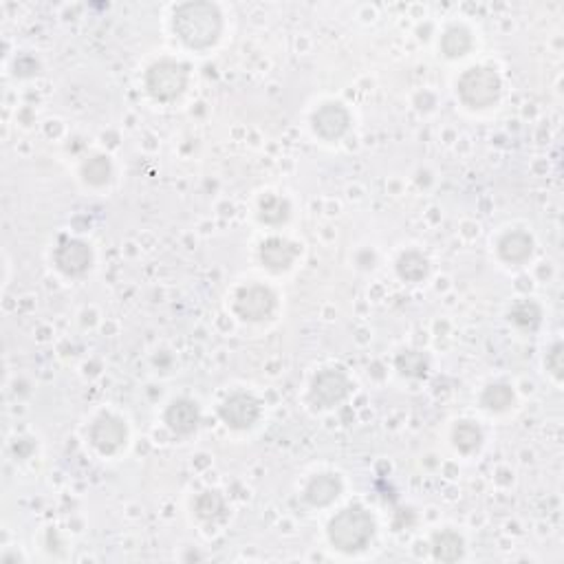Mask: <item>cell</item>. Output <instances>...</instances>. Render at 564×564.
I'll return each instance as SVG.
<instances>
[{
	"label": "cell",
	"mask_w": 564,
	"mask_h": 564,
	"mask_svg": "<svg viewBox=\"0 0 564 564\" xmlns=\"http://www.w3.org/2000/svg\"><path fill=\"white\" fill-rule=\"evenodd\" d=\"M223 21L216 4L205 0L186 3L175 12V31L190 49H208L219 40Z\"/></svg>",
	"instance_id": "cell-1"
},
{
	"label": "cell",
	"mask_w": 564,
	"mask_h": 564,
	"mask_svg": "<svg viewBox=\"0 0 564 564\" xmlns=\"http://www.w3.org/2000/svg\"><path fill=\"white\" fill-rule=\"evenodd\" d=\"M375 535V518L360 505H351L328 523V540L342 553L364 552Z\"/></svg>",
	"instance_id": "cell-2"
},
{
	"label": "cell",
	"mask_w": 564,
	"mask_h": 564,
	"mask_svg": "<svg viewBox=\"0 0 564 564\" xmlns=\"http://www.w3.org/2000/svg\"><path fill=\"white\" fill-rule=\"evenodd\" d=\"M459 97L469 108H487L501 97V78L494 69L474 67L459 79Z\"/></svg>",
	"instance_id": "cell-3"
},
{
	"label": "cell",
	"mask_w": 564,
	"mask_h": 564,
	"mask_svg": "<svg viewBox=\"0 0 564 564\" xmlns=\"http://www.w3.org/2000/svg\"><path fill=\"white\" fill-rule=\"evenodd\" d=\"M187 87V67L175 60H162L154 62L145 73V88L150 95L159 102H172L186 91Z\"/></svg>",
	"instance_id": "cell-4"
},
{
	"label": "cell",
	"mask_w": 564,
	"mask_h": 564,
	"mask_svg": "<svg viewBox=\"0 0 564 564\" xmlns=\"http://www.w3.org/2000/svg\"><path fill=\"white\" fill-rule=\"evenodd\" d=\"M351 390V382L342 369H324L313 377L309 402L316 408H333L344 402Z\"/></svg>",
	"instance_id": "cell-5"
},
{
	"label": "cell",
	"mask_w": 564,
	"mask_h": 564,
	"mask_svg": "<svg viewBox=\"0 0 564 564\" xmlns=\"http://www.w3.org/2000/svg\"><path fill=\"white\" fill-rule=\"evenodd\" d=\"M276 309V295L274 291L267 289L262 285H249L243 286L234 298V311L238 318L247 319V322H262L270 319Z\"/></svg>",
	"instance_id": "cell-6"
},
{
	"label": "cell",
	"mask_w": 564,
	"mask_h": 564,
	"mask_svg": "<svg viewBox=\"0 0 564 564\" xmlns=\"http://www.w3.org/2000/svg\"><path fill=\"white\" fill-rule=\"evenodd\" d=\"M219 415L232 430H247L261 417V403L247 393H234L220 403Z\"/></svg>",
	"instance_id": "cell-7"
},
{
	"label": "cell",
	"mask_w": 564,
	"mask_h": 564,
	"mask_svg": "<svg viewBox=\"0 0 564 564\" xmlns=\"http://www.w3.org/2000/svg\"><path fill=\"white\" fill-rule=\"evenodd\" d=\"M313 130L327 141H337L346 135L351 126V115L344 106L337 102H327L313 112L311 117Z\"/></svg>",
	"instance_id": "cell-8"
},
{
	"label": "cell",
	"mask_w": 564,
	"mask_h": 564,
	"mask_svg": "<svg viewBox=\"0 0 564 564\" xmlns=\"http://www.w3.org/2000/svg\"><path fill=\"white\" fill-rule=\"evenodd\" d=\"M55 265L64 276L78 278L84 276L93 265V252L82 241H64L55 249Z\"/></svg>",
	"instance_id": "cell-9"
},
{
	"label": "cell",
	"mask_w": 564,
	"mask_h": 564,
	"mask_svg": "<svg viewBox=\"0 0 564 564\" xmlns=\"http://www.w3.org/2000/svg\"><path fill=\"white\" fill-rule=\"evenodd\" d=\"M126 423L120 417L102 415L91 427V444L102 454H115L126 444Z\"/></svg>",
	"instance_id": "cell-10"
},
{
	"label": "cell",
	"mask_w": 564,
	"mask_h": 564,
	"mask_svg": "<svg viewBox=\"0 0 564 564\" xmlns=\"http://www.w3.org/2000/svg\"><path fill=\"white\" fill-rule=\"evenodd\" d=\"M201 412L192 399H177L168 406L166 423L172 432L178 436H187L199 427Z\"/></svg>",
	"instance_id": "cell-11"
},
{
	"label": "cell",
	"mask_w": 564,
	"mask_h": 564,
	"mask_svg": "<svg viewBox=\"0 0 564 564\" xmlns=\"http://www.w3.org/2000/svg\"><path fill=\"white\" fill-rule=\"evenodd\" d=\"M534 253V238L527 232H507L505 236L498 241V256L507 262V265H525Z\"/></svg>",
	"instance_id": "cell-12"
},
{
	"label": "cell",
	"mask_w": 564,
	"mask_h": 564,
	"mask_svg": "<svg viewBox=\"0 0 564 564\" xmlns=\"http://www.w3.org/2000/svg\"><path fill=\"white\" fill-rule=\"evenodd\" d=\"M342 494V481L336 474H318L304 490V501L311 507H327L336 502Z\"/></svg>",
	"instance_id": "cell-13"
},
{
	"label": "cell",
	"mask_w": 564,
	"mask_h": 564,
	"mask_svg": "<svg viewBox=\"0 0 564 564\" xmlns=\"http://www.w3.org/2000/svg\"><path fill=\"white\" fill-rule=\"evenodd\" d=\"M261 261L270 271H286L295 261V249L282 238H270L261 245Z\"/></svg>",
	"instance_id": "cell-14"
},
{
	"label": "cell",
	"mask_w": 564,
	"mask_h": 564,
	"mask_svg": "<svg viewBox=\"0 0 564 564\" xmlns=\"http://www.w3.org/2000/svg\"><path fill=\"white\" fill-rule=\"evenodd\" d=\"M463 538L457 531H441L432 538V553H435L436 560L457 562L459 558H463Z\"/></svg>",
	"instance_id": "cell-15"
},
{
	"label": "cell",
	"mask_w": 564,
	"mask_h": 564,
	"mask_svg": "<svg viewBox=\"0 0 564 564\" xmlns=\"http://www.w3.org/2000/svg\"><path fill=\"white\" fill-rule=\"evenodd\" d=\"M427 271H430V265L419 252H406L397 261V274L406 282H421L427 276Z\"/></svg>",
	"instance_id": "cell-16"
},
{
	"label": "cell",
	"mask_w": 564,
	"mask_h": 564,
	"mask_svg": "<svg viewBox=\"0 0 564 564\" xmlns=\"http://www.w3.org/2000/svg\"><path fill=\"white\" fill-rule=\"evenodd\" d=\"M454 445L463 454H472L481 448L483 444V430L474 421H460L452 432Z\"/></svg>",
	"instance_id": "cell-17"
},
{
	"label": "cell",
	"mask_w": 564,
	"mask_h": 564,
	"mask_svg": "<svg viewBox=\"0 0 564 564\" xmlns=\"http://www.w3.org/2000/svg\"><path fill=\"white\" fill-rule=\"evenodd\" d=\"M510 319L516 327L523 328V331H535V328L540 327V319H543V311H540L538 304L531 303V300H520V303H516L514 307H511Z\"/></svg>",
	"instance_id": "cell-18"
},
{
	"label": "cell",
	"mask_w": 564,
	"mask_h": 564,
	"mask_svg": "<svg viewBox=\"0 0 564 564\" xmlns=\"http://www.w3.org/2000/svg\"><path fill=\"white\" fill-rule=\"evenodd\" d=\"M472 49V36L463 27H452L441 37V51H444L448 58H460L468 51Z\"/></svg>",
	"instance_id": "cell-19"
},
{
	"label": "cell",
	"mask_w": 564,
	"mask_h": 564,
	"mask_svg": "<svg viewBox=\"0 0 564 564\" xmlns=\"http://www.w3.org/2000/svg\"><path fill=\"white\" fill-rule=\"evenodd\" d=\"M397 370L402 375H406V377H415V379H421L427 375V369H430V361H427V357L423 355L421 351H403L397 355Z\"/></svg>",
	"instance_id": "cell-20"
},
{
	"label": "cell",
	"mask_w": 564,
	"mask_h": 564,
	"mask_svg": "<svg viewBox=\"0 0 564 564\" xmlns=\"http://www.w3.org/2000/svg\"><path fill=\"white\" fill-rule=\"evenodd\" d=\"M483 408L492 412H502L514 403V390H511L507 384H492L483 390V397H481Z\"/></svg>",
	"instance_id": "cell-21"
},
{
	"label": "cell",
	"mask_w": 564,
	"mask_h": 564,
	"mask_svg": "<svg viewBox=\"0 0 564 564\" xmlns=\"http://www.w3.org/2000/svg\"><path fill=\"white\" fill-rule=\"evenodd\" d=\"M195 511L203 520H220L225 516V501L219 492H203L195 502Z\"/></svg>",
	"instance_id": "cell-22"
},
{
	"label": "cell",
	"mask_w": 564,
	"mask_h": 564,
	"mask_svg": "<svg viewBox=\"0 0 564 564\" xmlns=\"http://www.w3.org/2000/svg\"><path fill=\"white\" fill-rule=\"evenodd\" d=\"M82 177L84 181L91 183V186L100 187L106 186L112 177V166L106 157L97 154V157H91L87 163L82 166Z\"/></svg>",
	"instance_id": "cell-23"
},
{
	"label": "cell",
	"mask_w": 564,
	"mask_h": 564,
	"mask_svg": "<svg viewBox=\"0 0 564 564\" xmlns=\"http://www.w3.org/2000/svg\"><path fill=\"white\" fill-rule=\"evenodd\" d=\"M289 203L280 196H265L261 201V219L270 225H280L289 219Z\"/></svg>",
	"instance_id": "cell-24"
},
{
	"label": "cell",
	"mask_w": 564,
	"mask_h": 564,
	"mask_svg": "<svg viewBox=\"0 0 564 564\" xmlns=\"http://www.w3.org/2000/svg\"><path fill=\"white\" fill-rule=\"evenodd\" d=\"M562 344H553V349L547 352V369L556 375L558 379L564 375V361H562Z\"/></svg>",
	"instance_id": "cell-25"
}]
</instances>
